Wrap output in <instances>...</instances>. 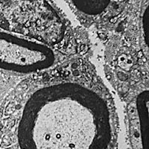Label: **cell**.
<instances>
[{
    "instance_id": "obj_1",
    "label": "cell",
    "mask_w": 149,
    "mask_h": 149,
    "mask_svg": "<svg viewBox=\"0 0 149 149\" xmlns=\"http://www.w3.org/2000/svg\"><path fill=\"white\" fill-rule=\"evenodd\" d=\"M142 28L144 32L145 41L148 45V7L147 8L142 17Z\"/></svg>"
}]
</instances>
